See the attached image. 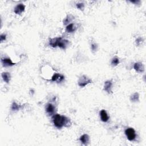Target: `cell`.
Here are the masks:
<instances>
[{
    "label": "cell",
    "instance_id": "obj_1",
    "mask_svg": "<svg viewBox=\"0 0 146 146\" xmlns=\"http://www.w3.org/2000/svg\"><path fill=\"white\" fill-rule=\"evenodd\" d=\"M54 125L58 129H61L63 126H67L69 123H70V120L65 116L56 114L53 117Z\"/></svg>",
    "mask_w": 146,
    "mask_h": 146
},
{
    "label": "cell",
    "instance_id": "obj_2",
    "mask_svg": "<svg viewBox=\"0 0 146 146\" xmlns=\"http://www.w3.org/2000/svg\"><path fill=\"white\" fill-rule=\"evenodd\" d=\"M125 134L126 135L127 139L130 141H133L135 140L137 137L135 131L132 128H129L125 130Z\"/></svg>",
    "mask_w": 146,
    "mask_h": 146
},
{
    "label": "cell",
    "instance_id": "obj_3",
    "mask_svg": "<svg viewBox=\"0 0 146 146\" xmlns=\"http://www.w3.org/2000/svg\"><path fill=\"white\" fill-rule=\"evenodd\" d=\"M92 83V80L89 78L87 76L82 75L78 81V85L80 87H83L87 85L88 84Z\"/></svg>",
    "mask_w": 146,
    "mask_h": 146
},
{
    "label": "cell",
    "instance_id": "obj_4",
    "mask_svg": "<svg viewBox=\"0 0 146 146\" xmlns=\"http://www.w3.org/2000/svg\"><path fill=\"white\" fill-rule=\"evenodd\" d=\"M64 79H65V77H64L63 75L58 73L54 74L51 78L52 81L56 82L57 83L61 82L62 81H63Z\"/></svg>",
    "mask_w": 146,
    "mask_h": 146
},
{
    "label": "cell",
    "instance_id": "obj_5",
    "mask_svg": "<svg viewBox=\"0 0 146 146\" xmlns=\"http://www.w3.org/2000/svg\"><path fill=\"white\" fill-rule=\"evenodd\" d=\"M2 63L3 66L8 67V66H12L14 65L15 63L12 62L11 60L9 58H2L1 59Z\"/></svg>",
    "mask_w": 146,
    "mask_h": 146
},
{
    "label": "cell",
    "instance_id": "obj_6",
    "mask_svg": "<svg viewBox=\"0 0 146 146\" xmlns=\"http://www.w3.org/2000/svg\"><path fill=\"white\" fill-rule=\"evenodd\" d=\"M25 6L23 4L20 3L16 6L14 9V13L17 14H21L25 11Z\"/></svg>",
    "mask_w": 146,
    "mask_h": 146
},
{
    "label": "cell",
    "instance_id": "obj_7",
    "mask_svg": "<svg viewBox=\"0 0 146 146\" xmlns=\"http://www.w3.org/2000/svg\"><path fill=\"white\" fill-rule=\"evenodd\" d=\"M112 86H113L112 82L111 81H107L105 83L104 89L109 94H111L112 93Z\"/></svg>",
    "mask_w": 146,
    "mask_h": 146
},
{
    "label": "cell",
    "instance_id": "obj_8",
    "mask_svg": "<svg viewBox=\"0 0 146 146\" xmlns=\"http://www.w3.org/2000/svg\"><path fill=\"white\" fill-rule=\"evenodd\" d=\"M62 38L61 37H57V38H52L50 39L49 41V45L51 46V47H56L58 46V45L59 42Z\"/></svg>",
    "mask_w": 146,
    "mask_h": 146
},
{
    "label": "cell",
    "instance_id": "obj_9",
    "mask_svg": "<svg viewBox=\"0 0 146 146\" xmlns=\"http://www.w3.org/2000/svg\"><path fill=\"white\" fill-rule=\"evenodd\" d=\"M134 68L137 72H139V73H143V72L145 71V67H144V65L141 62H137L135 63L134 65Z\"/></svg>",
    "mask_w": 146,
    "mask_h": 146
},
{
    "label": "cell",
    "instance_id": "obj_10",
    "mask_svg": "<svg viewBox=\"0 0 146 146\" xmlns=\"http://www.w3.org/2000/svg\"><path fill=\"white\" fill-rule=\"evenodd\" d=\"M100 116H101V120L103 122H107L109 119V117L108 115L107 112L105 110H102L100 112Z\"/></svg>",
    "mask_w": 146,
    "mask_h": 146
},
{
    "label": "cell",
    "instance_id": "obj_11",
    "mask_svg": "<svg viewBox=\"0 0 146 146\" xmlns=\"http://www.w3.org/2000/svg\"><path fill=\"white\" fill-rule=\"evenodd\" d=\"M46 110L47 113L49 114V115H53L54 113H55V107L51 103H48L46 105Z\"/></svg>",
    "mask_w": 146,
    "mask_h": 146
},
{
    "label": "cell",
    "instance_id": "obj_12",
    "mask_svg": "<svg viewBox=\"0 0 146 146\" xmlns=\"http://www.w3.org/2000/svg\"><path fill=\"white\" fill-rule=\"evenodd\" d=\"M69 41L66 39H63L62 38H61L60 41L59 42L58 45V46L60 48L63 49H65L66 47L67 46L68 44H69Z\"/></svg>",
    "mask_w": 146,
    "mask_h": 146
},
{
    "label": "cell",
    "instance_id": "obj_13",
    "mask_svg": "<svg viewBox=\"0 0 146 146\" xmlns=\"http://www.w3.org/2000/svg\"><path fill=\"white\" fill-rule=\"evenodd\" d=\"M2 79L3 81H5L6 83H8L9 82L10 80L11 76L9 73H7V72H4V73L2 74Z\"/></svg>",
    "mask_w": 146,
    "mask_h": 146
},
{
    "label": "cell",
    "instance_id": "obj_14",
    "mask_svg": "<svg viewBox=\"0 0 146 146\" xmlns=\"http://www.w3.org/2000/svg\"><path fill=\"white\" fill-rule=\"evenodd\" d=\"M80 141L84 145H87L89 141V136L87 134H84L82 135L80 138Z\"/></svg>",
    "mask_w": 146,
    "mask_h": 146
},
{
    "label": "cell",
    "instance_id": "obj_15",
    "mask_svg": "<svg viewBox=\"0 0 146 146\" xmlns=\"http://www.w3.org/2000/svg\"><path fill=\"white\" fill-rule=\"evenodd\" d=\"M77 29V27H75V26L74 24L73 23H70L69 24V25L67 26L66 27V31L68 32V33H73V32L75 31Z\"/></svg>",
    "mask_w": 146,
    "mask_h": 146
},
{
    "label": "cell",
    "instance_id": "obj_16",
    "mask_svg": "<svg viewBox=\"0 0 146 146\" xmlns=\"http://www.w3.org/2000/svg\"><path fill=\"white\" fill-rule=\"evenodd\" d=\"M130 99L132 102H137L138 101L139 99V94L138 93H135L134 94L131 96Z\"/></svg>",
    "mask_w": 146,
    "mask_h": 146
},
{
    "label": "cell",
    "instance_id": "obj_17",
    "mask_svg": "<svg viewBox=\"0 0 146 146\" xmlns=\"http://www.w3.org/2000/svg\"><path fill=\"white\" fill-rule=\"evenodd\" d=\"M20 107H21V106H20L19 105H18L17 103L13 102V103H12L11 109L13 111H18L20 109Z\"/></svg>",
    "mask_w": 146,
    "mask_h": 146
},
{
    "label": "cell",
    "instance_id": "obj_18",
    "mask_svg": "<svg viewBox=\"0 0 146 146\" xmlns=\"http://www.w3.org/2000/svg\"><path fill=\"white\" fill-rule=\"evenodd\" d=\"M73 19H74V17L73 16H71V15H68L66 18H65V19L63 21L64 24H65V25H66V24L70 23Z\"/></svg>",
    "mask_w": 146,
    "mask_h": 146
},
{
    "label": "cell",
    "instance_id": "obj_19",
    "mask_svg": "<svg viewBox=\"0 0 146 146\" xmlns=\"http://www.w3.org/2000/svg\"><path fill=\"white\" fill-rule=\"evenodd\" d=\"M119 63V59L117 57L113 58L111 61L112 65L114 66H117Z\"/></svg>",
    "mask_w": 146,
    "mask_h": 146
},
{
    "label": "cell",
    "instance_id": "obj_20",
    "mask_svg": "<svg viewBox=\"0 0 146 146\" xmlns=\"http://www.w3.org/2000/svg\"><path fill=\"white\" fill-rule=\"evenodd\" d=\"M77 7L78 9L81 10H83L84 8H85V5H84L83 3H79L77 4Z\"/></svg>",
    "mask_w": 146,
    "mask_h": 146
},
{
    "label": "cell",
    "instance_id": "obj_21",
    "mask_svg": "<svg viewBox=\"0 0 146 146\" xmlns=\"http://www.w3.org/2000/svg\"><path fill=\"white\" fill-rule=\"evenodd\" d=\"M91 49L92 50H93L94 52H95L98 49V46H97V44L96 43H93L91 45Z\"/></svg>",
    "mask_w": 146,
    "mask_h": 146
},
{
    "label": "cell",
    "instance_id": "obj_22",
    "mask_svg": "<svg viewBox=\"0 0 146 146\" xmlns=\"http://www.w3.org/2000/svg\"><path fill=\"white\" fill-rule=\"evenodd\" d=\"M143 42V39L141 38H138L137 40H136V43H137V45H141Z\"/></svg>",
    "mask_w": 146,
    "mask_h": 146
},
{
    "label": "cell",
    "instance_id": "obj_23",
    "mask_svg": "<svg viewBox=\"0 0 146 146\" xmlns=\"http://www.w3.org/2000/svg\"><path fill=\"white\" fill-rule=\"evenodd\" d=\"M6 35L5 34H2L1 36H0V40H1V42H3V41H5L6 39Z\"/></svg>",
    "mask_w": 146,
    "mask_h": 146
},
{
    "label": "cell",
    "instance_id": "obj_24",
    "mask_svg": "<svg viewBox=\"0 0 146 146\" xmlns=\"http://www.w3.org/2000/svg\"><path fill=\"white\" fill-rule=\"evenodd\" d=\"M139 1H131V2L132 3H138V2H139Z\"/></svg>",
    "mask_w": 146,
    "mask_h": 146
}]
</instances>
